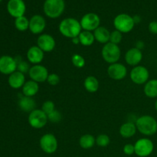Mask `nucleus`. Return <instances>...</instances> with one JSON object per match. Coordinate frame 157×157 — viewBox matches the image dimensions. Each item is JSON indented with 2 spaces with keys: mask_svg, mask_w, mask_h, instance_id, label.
Wrapping results in <instances>:
<instances>
[{
  "mask_svg": "<svg viewBox=\"0 0 157 157\" xmlns=\"http://www.w3.org/2000/svg\"><path fill=\"white\" fill-rule=\"evenodd\" d=\"M94 35L95 40L101 44H105L110 41V32L105 27H98L96 30L94 31Z\"/></svg>",
  "mask_w": 157,
  "mask_h": 157,
  "instance_id": "20",
  "label": "nucleus"
},
{
  "mask_svg": "<svg viewBox=\"0 0 157 157\" xmlns=\"http://www.w3.org/2000/svg\"><path fill=\"white\" fill-rule=\"evenodd\" d=\"M59 32L63 36L72 39L79 36L82 32L81 23L78 20L74 18H67L63 19L59 24Z\"/></svg>",
  "mask_w": 157,
  "mask_h": 157,
  "instance_id": "1",
  "label": "nucleus"
},
{
  "mask_svg": "<svg viewBox=\"0 0 157 157\" xmlns=\"http://www.w3.org/2000/svg\"><path fill=\"white\" fill-rule=\"evenodd\" d=\"M96 144V139L91 134H84L81 136L79 140L80 147L84 150L92 148Z\"/></svg>",
  "mask_w": 157,
  "mask_h": 157,
  "instance_id": "27",
  "label": "nucleus"
},
{
  "mask_svg": "<svg viewBox=\"0 0 157 157\" xmlns=\"http://www.w3.org/2000/svg\"><path fill=\"white\" fill-rule=\"evenodd\" d=\"M55 104H54L53 101H46L43 103L42 107H41V110L44 112V113H46L47 115L50 114L52 112H53L55 109Z\"/></svg>",
  "mask_w": 157,
  "mask_h": 157,
  "instance_id": "32",
  "label": "nucleus"
},
{
  "mask_svg": "<svg viewBox=\"0 0 157 157\" xmlns=\"http://www.w3.org/2000/svg\"><path fill=\"white\" fill-rule=\"evenodd\" d=\"M144 46H145V44H144V41H138L137 42H136V48L139 49V50H142V49L144 48Z\"/></svg>",
  "mask_w": 157,
  "mask_h": 157,
  "instance_id": "38",
  "label": "nucleus"
},
{
  "mask_svg": "<svg viewBox=\"0 0 157 157\" xmlns=\"http://www.w3.org/2000/svg\"><path fill=\"white\" fill-rule=\"evenodd\" d=\"M44 52L37 45L32 46L27 52V59L30 63L35 64H39L44 59Z\"/></svg>",
  "mask_w": 157,
  "mask_h": 157,
  "instance_id": "18",
  "label": "nucleus"
},
{
  "mask_svg": "<svg viewBox=\"0 0 157 157\" xmlns=\"http://www.w3.org/2000/svg\"><path fill=\"white\" fill-rule=\"evenodd\" d=\"M71 41H72V42H73V44H80V40H79V38H78V37H75V38H72Z\"/></svg>",
  "mask_w": 157,
  "mask_h": 157,
  "instance_id": "39",
  "label": "nucleus"
},
{
  "mask_svg": "<svg viewBox=\"0 0 157 157\" xmlns=\"http://www.w3.org/2000/svg\"><path fill=\"white\" fill-rule=\"evenodd\" d=\"M2 1V0H0V2H1Z\"/></svg>",
  "mask_w": 157,
  "mask_h": 157,
  "instance_id": "42",
  "label": "nucleus"
},
{
  "mask_svg": "<svg viewBox=\"0 0 157 157\" xmlns=\"http://www.w3.org/2000/svg\"><path fill=\"white\" fill-rule=\"evenodd\" d=\"M7 10L9 15L15 18L23 16L26 10L25 3L23 0H9Z\"/></svg>",
  "mask_w": 157,
  "mask_h": 157,
  "instance_id": "14",
  "label": "nucleus"
},
{
  "mask_svg": "<svg viewBox=\"0 0 157 157\" xmlns=\"http://www.w3.org/2000/svg\"><path fill=\"white\" fill-rule=\"evenodd\" d=\"M136 130L137 129L134 123L127 122L121 125L119 132L121 136L124 138H130L136 134Z\"/></svg>",
  "mask_w": 157,
  "mask_h": 157,
  "instance_id": "23",
  "label": "nucleus"
},
{
  "mask_svg": "<svg viewBox=\"0 0 157 157\" xmlns=\"http://www.w3.org/2000/svg\"><path fill=\"white\" fill-rule=\"evenodd\" d=\"M80 23H81V28L82 29H84V31L92 32L100 27L101 19L96 13L90 12V13L85 14L81 18Z\"/></svg>",
  "mask_w": 157,
  "mask_h": 157,
  "instance_id": "10",
  "label": "nucleus"
},
{
  "mask_svg": "<svg viewBox=\"0 0 157 157\" xmlns=\"http://www.w3.org/2000/svg\"><path fill=\"white\" fill-rule=\"evenodd\" d=\"M18 107L22 111L31 113L35 109V101L32 98L25 97L23 95L18 101Z\"/></svg>",
  "mask_w": 157,
  "mask_h": 157,
  "instance_id": "22",
  "label": "nucleus"
},
{
  "mask_svg": "<svg viewBox=\"0 0 157 157\" xmlns=\"http://www.w3.org/2000/svg\"><path fill=\"white\" fill-rule=\"evenodd\" d=\"M124 154L127 155V156H131V155L134 154L135 153V148L134 145L131 144H126L123 149Z\"/></svg>",
  "mask_w": 157,
  "mask_h": 157,
  "instance_id": "36",
  "label": "nucleus"
},
{
  "mask_svg": "<svg viewBox=\"0 0 157 157\" xmlns=\"http://www.w3.org/2000/svg\"><path fill=\"white\" fill-rule=\"evenodd\" d=\"M21 88H22V94L24 96L32 98L36 95V94L38 92L39 86H38V83L30 80V81H26Z\"/></svg>",
  "mask_w": 157,
  "mask_h": 157,
  "instance_id": "21",
  "label": "nucleus"
},
{
  "mask_svg": "<svg viewBox=\"0 0 157 157\" xmlns=\"http://www.w3.org/2000/svg\"><path fill=\"white\" fill-rule=\"evenodd\" d=\"M15 27L19 32H25L29 29V20L24 15L16 18L15 20Z\"/></svg>",
  "mask_w": 157,
  "mask_h": 157,
  "instance_id": "28",
  "label": "nucleus"
},
{
  "mask_svg": "<svg viewBox=\"0 0 157 157\" xmlns=\"http://www.w3.org/2000/svg\"><path fill=\"white\" fill-rule=\"evenodd\" d=\"M15 71H17V62L15 58L9 55H2L0 57V73L10 75Z\"/></svg>",
  "mask_w": 157,
  "mask_h": 157,
  "instance_id": "12",
  "label": "nucleus"
},
{
  "mask_svg": "<svg viewBox=\"0 0 157 157\" xmlns=\"http://www.w3.org/2000/svg\"><path fill=\"white\" fill-rule=\"evenodd\" d=\"M25 75L18 71H15L9 76L8 83L9 85L13 89H19L23 87L25 83Z\"/></svg>",
  "mask_w": 157,
  "mask_h": 157,
  "instance_id": "19",
  "label": "nucleus"
},
{
  "mask_svg": "<svg viewBox=\"0 0 157 157\" xmlns=\"http://www.w3.org/2000/svg\"><path fill=\"white\" fill-rule=\"evenodd\" d=\"M84 86L88 92L95 93L99 89V81L96 77L88 76L84 80Z\"/></svg>",
  "mask_w": 157,
  "mask_h": 157,
  "instance_id": "25",
  "label": "nucleus"
},
{
  "mask_svg": "<svg viewBox=\"0 0 157 157\" xmlns=\"http://www.w3.org/2000/svg\"><path fill=\"white\" fill-rule=\"evenodd\" d=\"M144 91L147 98H157V79H152L147 81L144 85Z\"/></svg>",
  "mask_w": 157,
  "mask_h": 157,
  "instance_id": "24",
  "label": "nucleus"
},
{
  "mask_svg": "<svg viewBox=\"0 0 157 157\" xmlns=\"http://www.w3.org/2000/svg\"><path fill=\"white\" fill-rule=\"evenodd\" d=\"M46 27V21L44 17L40 15H35L29 20L30 32L34 35H40L44 32Z\"/></svg>",
  "mask_w": 157,
  "mask_h": 157,
  "instance_id": "16",
  "label": "nucleus"
},
{
  "mask_svg": "<svg viewBox=\"0 0 157 157\" xmlns=\"http://www.w3.org/2000/svg\"><path fill=\"white\" fill-rule=\"evenodd\" d=\"M143 59V53L141 50L136 48H132L129 49L125 54V61L127 64L130 66L139 65Z\"/></svg>",
  "mask_w": 157,
  "mask_h": 157,
  "instance_id": "17",
  "label": "nucleus"
},
{
  "mask_svg": "<svg viewBox=\"0 0 157 157\" xmlns=\"http://www.w3.org/2000/svg\"><path fill=\"white\" fill-rule=\"evenodd\" d=\"M133 20H134L135 24H137V23H139L141 20L140 17L138 16V15H135V16L133 17Z\"/></svg>",
  "mask_w": 157,
  "mask_h": 157,
  "instance_id": "40",
  "label": "nucleus"
},
{
  "mask_svg": "<svg viewBox=\"0 0 157 157\" xmlns=\"http://www.w3.org/2000/svg\"><path fill=\"white\" fill-rule=\"evenodd\" d=\"M123 39V35L121 32L115 30L110 33V42L115 44H119Z\"/></svg>",
  "mask_w": 157,
  "mask_h": 157,
  "instance_id": "31",
  "label": "nucleus"
},
{
  "mask_svg": "<svg viewBox=\"0 0 157 157\" xmlns=\"http://www.w3.org/2000/svg\"><path fill=\"white\" fill-rule=\"evenodd\" d=\"M110 139L108 135L100 134L96 138V144L100 147H106L110 144Z\"/></svg>",
  "mask_w": 157,
  "mask_h": 157,
  "instance_id": "29",
  "label": "nucleus"
},
{
  "mask_svg": "<svg viewBox=\"0 0 157 157\" xmlns=\"http://www.w3.org/2000/svg\"><path fill=\"white\" fill-rule=\"evenodd\" d=\"M80 40V44L83 46H90L94 44L95 41L94 33L88 31H82L78 36Z\"/></svg>",
  "mask_w": 157,
  "mask_h": 157,
  "instance_id": "26",
  "label": "nucleus"
},
{
  "mask_svg": "<svg viewBox=\"0 0 157 157\" xmlns=\"http://www.w3.org/2000/svg\"><path fill=\"white\" fill-rule=\"evenodd\" d=\"M135 25L134 20L128 14H119L113 19V26L116 30L121 33H128L133 29Z\"/></svg>",
  "mask_w": 157,
  "mask_h": 157,
  "instance_id": "4",
  "label": "nucleus"
},
{
  "mask_svg": "<svg viewBox=\"0 0 157 157\" xmlns=\"http://www.w3.org/2000/svg\"><path fill=\"white\" fill-rule=\"evenodd\" d=\"M155 109H156V110L157 111V99H156V102H155Z\"/></svg>",
  "mask_w": 157,
  "mask_h": 157,
  "instance_id": "41",
  "label": "nucleus"
},
{
  "mask_svg": "<svg viewBox=\"0 0 157 157\" xmlns=\"http://www.w3.org/2000/svg\"><path fill=\"white\" fill-rule=\"evenodd\" d=\"M130 77L134 84L140 85L146 84L149 81L150 72L144 66L137 65L132 69L130 73Z\"/></svg>",
  "mask_w": 157,
  "mask_h": 157,
  "instance_id": "9",
  "label": "nucleus"
},
{
  "mask_svg": "<svg viewBox=\"0 0 157 157\" xmlns=\"http://www.w3.org/2000/svg\"><path fill=\"white\" fill-rule=\"evenodd\" d=\"M148 29L150 33L157 35V21H153L149 24Z\"/></svg>",
  "mask_w": 157,
  "mask_h": 157,
  "instance_id": "37",
  "label": "nucleus"
},
{
  "mask_svg": "<svg viewBox=\"0 0 157 157\" xmlns=\"http://www.w3.org/2000/svg\"><path fill=\"white\" fill-rule=\"evenodd\" d=\"M47 82L52 86L58 85L60 83V77L55 73L49 74L48 77Z\"/></svg>",
  "mask_w": 157,
  "mask_h": 157,
  "instance_id": "35",
  "label": "nucleus"
},
{
  "mask_svg": "<svg viewBox=\"0 0 157 157\" xmlns=\"http://www.w3.org/2000/svg\"><path fill=\"white\" fill-rule=\"evenodd\" d=\"M56 42L53 36L48 34H41L37 39V46L44 52H51L55 49Z\"/></svg>",
  "mask_w": 157,
  "mask_h": 157,
  "instance_id": "15",
  "label": "nucleus"
},
{
  "mask_svg": "<svg viewBox=\"0 0 157 157\" xmlns=\"http://www.w3.org/2000/svg\"><path fill=\"white\" fill-rule=\"evenodd\" d=\"M102 58L108 64L117 63L121 58V51L118 44L108 42L104 45L101 51Z\"/></svg>",
  "mask_w": 157,
  "mask_h": 157,
  "instance_id": "5",
  "label": "nucleus"
},
{
  "mask_svg": "<svg viewBox=\"0 0 157 157\" xmlns=\"http://www.w3.org/2000/svg\"><path fill=\"white\" fill-rule=\"evenodd\" d=\"M29 75L31 80L37 83L47 81L48 77V71L44 66L41 64H35L32 66L29 71Z\"/></svg>",
  "mask_w": 157,
  "mask_h": 157,
  "instance_id": "11",
  "label": "nucleus"
},
{
  "mask_svg": "<svg viewBox=\"0 0 157 157\" xmlns=\"http://www.w3.org/2000/svg\"><path fill=\"white\" fill-rule=\"evenodd\" d=\"M48 115L42 111L41 109H35L29 113L28 121L32 127L35 129L43 128L47 124Z\"/></svg>",
  "mask_w": 157,
  "mask_h": 157,
  "instance_id": "7",
  "label": "nucleus"
},
{
  "mask_svg": "<svg viewBox=\"0 0 157 157\" xmlns=\"http://www.w3.org/2000/svg\"><path fill=\"white\" fill-rule=\"evenodd\" d=\"M135 154L139 157H147L152 154L154 150V144L149 138H141L134 144Z\"/></svg>",
  "mask_w": 157,
  "mask_h": 157,
  "instance_id": "6",
  "label": "nucleus"
},
{
  "mask_svg": "<svg viewBox=\"0 0 157 157\" xmlns=\"http://www.w3.org/2000/svg\"><path fill=\"white\" fill-rule=\"evenodd\" d=\"M135 124L138 131L144 136H153L157 133V121L150 115L140 117Z\"/></svg>",
  "mask_w": 157,
  "mask_h": 157,
  "instance_id": "2",
  "label": "nucleus"
},
{
  "mask_svg": "<svg viewBox=\"0 0 157 157\" xmlns=\"http://www.w3.org/2000/svg\"><path fill=\"white\" fill-rule=\"evenodd\" d=\"M39 145L43 152L47 154H53L58 150V140L52 133H45L40 139Z\"/></svg>",
  "mask_w": 157,
  "mask_h": 157,
  "instance_id": "8",
  "label": "nucleus"
},
{
  "mask_svg": "<svg viewBox=\"0 0 157 157\" xmlns=\"http://www.w3.org/2000/svg\"><path fill=\"white\" fill-rule=\"evenodd\" d=\"M65 9L64 0H45L43 6L44 12L50 18H57L61 16Z\"/></svg>",
  "mask_w": 157,
  "mask_h": 157,
  "instance_id": "3",
  "label": "nucleus"
},
{
  "mask_svg": "<svg viewBox=\"0 0 157 157\" xmlns=\"http://www.w3.org/2000/svg\"><path fill=\"white\" fill-rule=\"evenodd\" d=\"M107 74L111 79L115 81H121L127 76V69L125 65L117 62L110 64L107 68Z\"/></svg>",
  "mask_w": 157,
  "mask_h": 157,
  "instance_id": "13",
  "label": "nucleus"
},
{
  "mask_svg": "<svg viewBox=\"0 0 157 157\" xmlns=\"http://www.w3.org/2000/svg\"><path fill=\"white\" fill-rule=\"evenodd\" d=\"M48 119L50 122L52 123H59L60 121L62 119V116H61V113H60L58 110H55L53 112L50 113V114L48 115Z\"/></svg>",
  "mask_w": 157,
  "mask_h": 157,
  "instance_id": "34",
  "label": "nucleus"
},
{
  "mask_svg": "<svg viewBox=\"0 0 157 157\" xmlns=\"http://www.w3.org/2000/svg\"><path fill=\"white\" fill-rule=\"evenodd\" d=\"M72 64L78 68H82L85 65V59L84 57L78 54H75L71 58Z\"/></svg>",
  "mask_w": 157,
  "mask_h": 157,
  "instance_id": "30",
  "label": "nucleus"
},
{
  "mask_svg": "<svg viewBox=\"0 0 157 157\" xmlns=\"http://www.w3.org/2000/svg\"><path fill=\"white\" fill-rule=\"evenodd\" d=\"M16 60V59H15ZM17 71L21 72L25 75V73H29V70H30L31 67L29 66V63L26 62V61H22V60H20V61H17Z\"/></svg>",
  "mask_w": 157,
  "mask_h": 157,
  "instance_id": "33",
  "label": "nucleus"
}]
</instances>
